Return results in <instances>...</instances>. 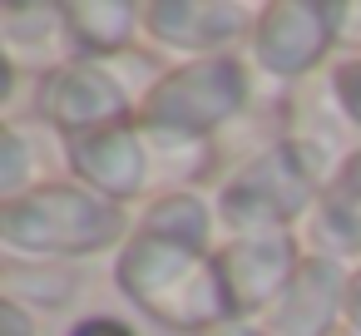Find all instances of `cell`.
Returning <instances> with one entry per match:
<instances>
[{
	"mask_svg": "<svg viewBox=\"0 0 361 336\" xmlns=\"http://www.w3.org/2000/svg\"><path fill=\"white\" fill-rule=\"evenodd\" d=\"M70 11V35L80 45V60H114L134 45H144V6L129 0H80Z\"/></svg>",
	"mask_w": 361,
	"mask_h": 336,
	"instance_id": "5bb4252c",
	"label": "cell"
},
{
	"mask_svg": "<svg viewBox=\"0 0 361 336\" xmlns=\"http://www.w3.org/2000/svg\"><path fill=\"white\" fill-rule=\"evenodd\" d=\"M322 183L302 168L287 139H272L238 158V168L218 183L213 213L228 232H257V228H302L312 213Z\"/></svg>",
	"mask_w": 361,
	"mask_h": 336,
	"instance_id": "277c9868",
	"label": "cell"
},
{
	"mask_svg": "<svg viewBox=\"0 0 361 336\" xmlns=\"http://www.w3.org/2000/svg\"><path fill=\"white\" fill-rule=\"evenodd\" d=\"M144 144H149V163H154V193H198L203 183L218 178V163H223L218 139L144 129Z\"/></svg>",
	"mask_w": 361,
	"mask_h": 336,
	"instance_id": "4fadbf2b",
	"label": "cell"
},
{
	"mask_svg": "<svg viewBox=\"0 0 361 336\" xmlns=\"http://www.w3.org/2000/svg\"><path fill=\"white\" fill-rule=\"evenodd\" d=\"M134 232V213L90 193L75 178H50L45 188L0 203V247L11 262H70L119 252Z\"/></svg>",
	"mask_w": 361,
	"mask_h": 336,
	"instance_id": "6da1fadb",
	"label": "cell"
},
{
	"mask_svg": "<svg viewBox=\"0 0 361 336\" xmlns=\"http://www.w3.org/2000/svg\"><path fill=\"white\" fill-rule=\"evenodd\" d=\"M297 237H302L307 257H331L341 267H361V149L322 183Z\"/></svg>",
	"mask_w": 361,
	"mask_h": 336,
	"instance_id": "7c38bea8",
	"label": "cell"
},
{
	"mask_svg": "<svg viewBox=\"0 0 361 336\" xmlns=\"http://www.w3.org/2000/svg\"><path fill=\"white\" fill-rule=\"evenodd\" d=\"M247 65L277 85H297L307 75H326L336 60V30L331 6L317 0H277L257 11V25L247 35Z\"/></svg>",
	"mask_w": 361,
	"mask_h": 336,
	"instance_id": "5b68a950",
	"label": "cell"
},
{
	"mask_svg": "<svg viewBox=\"0 0 361 336\" xmlns=\"http://www.w3.org/2000/svg\"><path fill=\"white\" fill-rule=\"evenodd\" d=\"M114 287L159 326L203 336L223 321H233L228 287L218 277V257L154 237V232H129V242L114 252Z\"/></svg>",
	"mask_w": 361,
	"mask_h": 336,
	"instance_id": "7a4b0ae2",
	"label": "cell"
},
{
	"mask_svg": "<svg viewBox=\"0 0 361 336\" xmlns=\"http://www.w3.org/2000/svg\"><path fill=\"white\" fill-rule=\"evenodd\" d=\"M346 282L351 267L331 257H302L297 277L257 316L262 336H336L346 321Z\"/></svg>",
	"mask_w": 361,
	"mask_h": 336,
	"instance_id": "30bf717a",
	"label": "cell"
},
{
	"mask_svg": "<svg viewBox=\"0 0 361 336\" xmlns=\"http://www.w3.org/2000/svg\"><path fill=\"white\" fill-rule=\"evenodd\" d=\"M134 228L139 232H154V237H169V242H183V247H198V252H218L213 247L218 213L198 193H154L134 213Z\"/></svg>",
	"mask_w": 361,
	"mask_h": 336,
	"instance_id": "9a60e30c",
	"label": "cell"
},
{
	"mask_svg": "<svg viewBox=\"0 0 361 336\" xmlns=\"http://www.w3.org/2000/svg\"><path fill=\"white\" fill-rule=\"evenodd\" d=\"M336 336H351V331H346V326H341V331H336Z\"/></svg>",
	"mask_w": 361,
	"mask_h": 336,
	"instance_id": "7402d4cb",
	"label": "cell"
},
{
	"mask_svg": "<svg viewBox=\"0 0 361 336\" xmlns=\"http://www.w3.org/2000/svg\"><path fill=\"white\" fill-rule=\"evenodd\" d=\"M203 336H262V326H257V321L233 316V321H223V326H213V331H203Z\"/></svg>",
	"mask_w": 361,
	"mask_h": 336,
	"instance_id": "44dd1931",
	"label": "cell"
},
{
	"mask_svg": "<svg viewBox=\"0 0 361 336\" xmlns=\"http://www.w3.org/2000/svg\"><path fill=\"white\" fill-rule=\"evenodd\" d=\"M50 178H45L35 134L20 119H11L6 129H0V203H16V198H25V193H35Z\"/></svg>",
	"mask_w": 361,
	"mask_h": 336,
	"instance_id": "e0dca14e",
	"label": "cell"
},
{
	"mask_svg": "<svg viewBox=\"0 0 361 336\" xmlns=\"http://www.w3.org/2000/svg\"><path fill=\"white\" fill-rule=\"evenodd\" d=\"M351 336H361V267H351V282H346V321H341Z\"/></svg>",
	"mask_w": 361,
	"mask_h": 336,
	"instance_id": "ffe728a7",
	"label": "cell"
},
{
	"mask_svg": "<svg viewBox=\"0 0 361 336\" xmlns=\"http://www.w3.org/2000/svg\"><path fill=\"white\" fill-rule=\"evenodd\" d=\"M60 158H65V173L75 183H85L90 193H99L119 208H134V203L154 198V163H149L144 129L134 119L114 124V129H99V134L60 139Z\"/></svg>",
	"mask_w": 361,
	"mask_h": 336,
	"instance_id": "9c48e42d",
	"label": "cell"
},
{
	"mask_svg": "<svg viewBox=\"0 0 361 336\" xmlns=\"http://www.w3.org/2000/svg\"><path fill=\"white\" fill-rule=\"evenodd\" d=\"M0 60L35 85L75 65L80 45L70 35V11L55 6V0H11V6H0Z\"/></svg>",
	"mask_w": 361,
	"mask_h": 336,
	"instance_id": "8fae6325",
	"label": "cell"
},
{
	"mask_svg": "<svg viewBox=\"0 0 361 336\" xmlns=\"http://www.w3.org/2000/svg\"><path fill=\"white\" fill-rule=\"evenodd\" d=\"M262 6H228V0H159L144 6V45L178 60H208V55H238L257 25Z\"/></svg>",
	"mask_w": 361,
	"mask_h": 336,
	"instance_id": "8992f818",
	"label": "cell"
},
{
	"mask_svg": "<svg viewBox=\"0 0 361 336\" xmlns=\"http://www.w3.org/2000/svg\"><path fill=\"white\" fill-rule=\"evenodd\" d=\"M213 257H218V277L228 287L233 316L257 321L297 277L307 247L297 228H257V232H228V242H218Z\"/></svg>",
	"mask_w": 361,
	"mask_h": 336,
	"instance_id": "52a82bcc",
	"label": "cell"
},
{
	"mask_svg": "<svg viewBox=\"0 0 361 336\" xmlns=\"http://www.w3.org/2000/svg\"><path fill=\"white\" fill-rule=\"evenodd\" d=\"M326 94L336 99L351 134H361V55H336L326 70Z\"/></svg>",
	"mask_w": 361,
	"mask_h": 336,
	"instance_id": "ac0fdd59",
	"label": "cell"
},
{
	"mask_svg": "<svg viewBox=\"0 0 361 336\" xmlns=\"http://www.w3.org/2000/svg\"><path fill=\"white\" fill-rule=\"evenodd\" d=\"M247 104H252V65H247V55L178 60L154 85V94L139 104L134 124L218 139L223 129H233L247 114Z\"/></svg>",
	"mask_w": 361,
	"mask_h": 336,
	"instance_id": "3957f363",
	"label": "cell"
},
{
	"mask_svg": "<svg viewBox=\"0 0 361 336\" xmlns=\"http://www.w3.org/2000/svg\"><path fill=\"white\" fill-rule=\"evenodd\" d=\"M35 109L40 119L60 134V139H80V134H99L114 124H129L139 114L134 94L124 89V80L104 65V60H75L60 75L35 85Z\"/></svg>",
	"mask_w": 361,
	"mask_h": 336,
	"instance_id": "ba28073f",
	"label": "cell"
},
{
	"mask_svg": "<svg viewBox=\"0 0 361 336\" xmlns=\"http://www.w3.org/2000/svg\"><path fill=\"white\" fill-rule=\"evenodd\" d=\"M6 301L25 306L30 316L35 311H60L75 301V292L85 287V272L70 267V262H6Z\"/></svg>",
	"mask_w": 361,
	"mask_h": 336,
	"instance_id": "2e32d148",
	"label": "cell"
},
{
	"mask_svg": "<svg viewBox=\"0 0 361 336\" xmlns=\"http://www.w3.org/2000/svg\"><path fill=\"white\" fill-rule=\"evenodd\" d=\"M65 336H134V326H129V321H119V316L94 311V316H80Z\"/></svg>",
	"mask_w": 361,
	"mask_h": 336,
	"instance_id": "d6986e66",
	"label": "cell"
}]
</instances>
